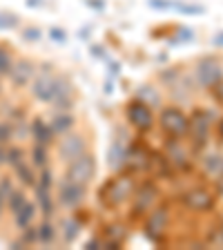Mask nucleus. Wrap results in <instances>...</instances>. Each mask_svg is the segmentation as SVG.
<instances>
[{"label":"nucleus","instance_id":"obj_1","mask_svg":"<svg viewBox=\"0 0 223 250\" xmlns=\"http://www.w3.org/2000/svg\"><path fill=\"white\" fill-rule=\"evenodd\" d=\"M31 96L41 103H54L56 99H61L62 94L72 92L67 83H62V78L54 76V74H41L31 81Z\"/></svg>","mask_w":223,"mask_h":250},{"label":"nucleus","instance_id":"obj_2","mask_svg":"<svg viewBox=\"0 0 223 250\" xmlns=\"http://www.w3.org/2000/svg\"><path fill=\"white\" fill-rule=\"evenodd\" d=\"M94 174H96V161H94V156L87 154V152L74 156L72 161H67V167H65V179L83 183V186H87L92 181Z\"/></svg>","mask_w":223,"mask_h":250},{"label":"nucleus","instance_id":"obj_3","mask_svg":"<svg viewBox=\"0 0 223 250\" xmlns=\"http://www.w3.org/2000/svg\"><path fill=\"white\" fill-rule=\"evenodd\" d=\"M85 199V186L76 181H69V179H62L61 188H58V203L62 208H76L78 203H83Z\"/></svg>","mask_w":223,"mask_h":250},{"label":"nucleus","instance_id":"obj_4","mask_svg":"<svg viewBox=\"0 0 223 250\" xmlns=\"http://www.w3.org/2000/svg\"><path fill=\"white\" fill-rule=\"evenodd\" d=\"M161 123L165 127V132H170L172 136H183L190 132V119L177 107L165 109L161 114Z\"/></svg>","mask_w":223,"mask_h":250},{"label":"nucleus","instance_id":"obj_5","mask_svg":"<svg viewBox=\"0 0 223 250\" xmlns=\"http://www.w3.org/2000/svg\"><path fill=\"white\" fill-rule=\"evenodd\" d=\"M127 119H130V123L141 132L150 130L152 125H154V114H152V109L147 107L143 101H132V103L127 105Z\"/></svg>","mask_w":223,"mask_h":250},{"label":"nucleus","instance_id":"obj_6","mask_svg":"<svg viewBox=\"0 0 223 250\" xmlns=\"http://www.w3.org/2000/svg\"><path fill=\"white\" fill-rule=\"evenodd\" d=\"M29 134H31V139H34V143L49 147L54 143L56 132H54L52 123H45L42 119H34L31 121V125H29Z\"/></svg>","mask_w":223,"mask_h":250},{"label":"nucleus","instance_id":"obj_7","mask_svg":"<svg viewBox=\"0 0 223 250\" xmlns=\"http://www.w3.org/2000/svg\"><path fill=\"white\" fill-rule=\"evenodd\" d=\"M31 78H34V62L25 61V58L16 61L14 69H11V74H9L11 83H14L16 87H27V85L31 83Z\"/></svg>","mask_w":223,"mask_h":250},{"label":"nucleus","instance_id":"obj_8","mask_svg":"<svg viewBox=\"0 0 223 250\" xmlns=\"http://www.w3.org/2000/svg\"><path fill=\"white\" fill-rule=\"evenodd\" d=\"M58 152H61V156L65 159V161H72L74 156L83 154V139L76 134H67L65 139L58 143Z\"/></svg>","mask_w":223,"mask_h":250},{"label":"nucleus","instance_id":"obj_9","mask_svg":"<svg viewBox=\"0 0 223 250\" xmlns=\"http://www.w3.org/2000/svg\"><path fill=\"white\" fill-rule=\"evenodd\" d=\"M221 67H219V62L212 61V58H208V61L201 62V67H199V78H201L203 85H217L219 81H221Z\"/></svg>","mask_w":223,"mask_h":250},{"label":"nucleus","instance_id":"obj_10","mask_svg":"<svg viewBox=\"0 0 223 250\" xmlns=\"http://www.w3.org/2000/svg\"><path fill=\"white\" fill-rule=\"evenodd\" d=\"M34 188H36V203H38V208H41V212L45 214V217H52V214H54L52 188L41 186V183H36Z\"/></svg>","mask_w":223,"mask_h":250},{"label":"nucleus","instance_id":"obj_11","mask_svg":"<svg viewBox=\"0 0 223 250\" xmlns=\"http://www.w3.org/2000/svg\"><path fill=\"white\" fill-rule=\"evenodd\" d=\"M14 174L18 177V181H20L22 186H29V188H34L38 181V174H36V170H34V166H29L27 161L18 163V166L14 167Z\"/></svg>","mask_w":223,"mask_h":250},{"label":"nucleus","instance_id":"obj_12","mask_svg":"<svg viewBox=\"0 0 223 250\" xmlns=\"http://www.w3.org/2000/svg\"><path fill=\"white\" fill-rule=\"evenodd\" d=\"M185 203L192 210H205L212 206V197H210L205 190H192V192H187Z\"/></svg>","mask_w":223,"mask_h":250},{"label":"nucleus","instance_id":"obj_13","mask_svg":"<svg viewBox=\"0 0 223 250\" xmlns=\"http://www.w3.org/2000/svg\"><path fill=\"white\" fill-rule=\"evenodd\" d=\"M34 217H36V203L27 201L25 206H22V208L14 214V221H16V226L22 230V228H27V226L34 221Z\"/></svg>","mask_w":223,"mask_h":250},{"label":"nucleus","instance_id":"obj_14","mask_svg":"<svg viewBox=\"0 0 223 250\" xmlns=\"http://www.w3.org/2000/svg\"><path fill=\"white\" fill-rule=\"evenodd\" d=\"M72 125H74V116L67 114V109H61L52 119V127L56 134H67V132L72 130Z\"/></svg>","mask_w":223,"mask_h":250},{"label":"nucleus","instance_id":"obj_15","mask_svg":"<svg viewBox=\"0 0 223 250\" xmlns=\"http://www.w3.org/2000/svg\"><path fill=\"white\" fill-rule=\"evenodd\" d=\"M78 234H81V224H78L76 219H65L62 221V241L69 246L76 241Z\"/></svg>","mask_w":223,"mask_h":250},{"label":"nucleus","instance_id":"obj_16","mask_svg":"<svg viewBox=\"0 0 223 250\" xmlns=\"http://www.w3.org/2000/svg\"><path fill=\"white\" fill-rule=\"evenodd\" d=\"M54 239H56V230H54L52 221H49V217L42 219V224L38 226V244H54Z\"/></svg>","mask_w":223,"mask_h":250},{"label":"nucleus","instance_id":"obj_17","mask_svg":"<svg viewBox=\"0 0 223 250\" xmlns=\"http://www.w3.org/2000/svg\"><path fill=\"white\" fill-rule=\"evenodd\" d=\"M29 156H31V166L34 167H45L47 161H49V154H47V146H38V143H34V147L29 150Z\"/></svg>","mask_w":223,"mask_h":250},{"label":"nucleus","instance_id":"obj_18","mask_svg":"<svg viewBox=\"0 0 223 250\" xmlns=\"http://www.w3.org/2000/svg\"><path fill=\"white\" fill-rule=\"evenodd\" d=\"M27 161V152L20 146H14V143H7V166L16 167L18 163Z\"/></svg>","mask_w":223,"mask_h":250},{"label":"nucleus","instance_id":"obj_19","mask_svg":"<svg viewBox=\"0 0 223 250\" xmlns=\"http://www.w3.org/2000/svg\"><path fill=\"white\" fill-rule=\"evenodd\" d=\"M11 69H14V58L11 52L5 45H0V78H9Z\"/></svg>","mask_w":223,"mask_h":250},{"label":"nucleus","instance_id":"obj_20","mask_svg":"<svg viewBox=\"0 0 223 250\" xmlns=\"http://www.w3.org/2000/svg\"><path fill=\"white\" fill-rule=\"evenodd\" d=\"M25 203H27V194L22 192V190H14V192L7 197V210L11 212V217H14V214L25 206Z\"/></svg>","mask_w":223,"mask_h":250},{"label":"nucleus","instance_id":"obj_21","mask_svg":"<svg viewBox=\"0 0 223 250\" xmlns=\"http://www.w3.org/2000/svg\"><path fill=\"white\" fill-rule=\"evenodd\" d=\"M165 221H167V217H165V212L163 210H154L152 212V217H150V224H147V232H163L165 230Z\"/></svg>","mask_w":223,"mask_h":250},{"label":"nucleus","instance_id":"obj_22","mask_svg":"<svg viewBox=\"0 0 223 250\" xmlns=\"http://www.w3.org/2000/svg\"><path fill=\"white\" fill-rule=\"evenodd\" d=\"M20 25V18L11 11H0V31H9V29H16Z\"/></svg>","mask_w":223,"mask_h":250},{"label":"nucleus","instance_id":"obj_23","mask_svg":"<svg viewBox=\"0 0 223 250\" xmlns=\"http://www.w3.org/2000/svg\"><path fill=\"white\" fill-rule=\"evenodd\" d=\"M20 244L22 246H34L38 244V228H34V226H27V228L20 230Z\"/></svg>","mask_w":223,"mask_h":250},{"label":"nucleus","instance_id":"obj_24","mask_svg":"<svg viewBox=\"0 0 223 250\" xmlns=\"http://www.w3.org/2000/svg\"><path fill=\"white\" fill-rule=\"evenodd\" d=\"M42 38V31L38 29V27H25L22 29V41L27 42H38Z\"/></svg>","mask_w":223,"mask_h":250},{"label":"nucleus","instance_id":"obj_25","mask_svg":"<svg viewBox=\"0 0 223 250\" xmlns=\"http://www.w3.org/2000/svg\"><path fill=\"white\" fill-rule=\"evenodd\" d=\"M11 136H14V127L9 123H0V143H9Z\"/></svg>","mask_w":223,"mask_h":250},{"label":"nucleus","instance_id":"obj_26","mask_svg":"<svg viewBox=\"0 0 223 250\" xmlns=\"http://www.w3.org/2000/svg\"><path fill=\"white\" fill-rule=\"evenodd\" d=\"M49 38L56 42H65L67 41V34H65V29H61V27H49Z\"/></svg>","mask_w":223,"mask_h":250},{"label":"nucleus","instance_id":"obj_27","mask_svg":"<svg viewBox=\"0 0 223 250\" xmlns=\"http://www.w3.org/2000/svg\"><path fill=\"white\" fill-rule=\"evenodd\" d=\"M14 190H16V188H14V183H11V179H9V177H2V179H0V192L5 194V199L9 197V194L14 192Z\"/></svg>","mask_w":223,"mask_h":250},{"label":"nucleus","instance_id":"obj_28","mask_svg":"<svg viewBox=\"0 0 223 250\" xmlns=\"http://www.w3.org/2000/svg\"><path fill=\"white\" fill-rule=\"evenodd\" d=\"M179 11H183V14H201L203 7H194V5H179Z\"/></svg>","mask_w":223,"mask_h":250},{"label":"nucleus","instance_id":"obj_29","mask_svg":"<svg viewBox=\"0 0 223 250\" xmlns=\"http://www.w3.org/2000/svg\"><path fill=\"white\" fill-rule=\"evenodd\" d=\"M92 56L94 58H105V49L101 45H94L92 47Z\"/></svg>","mask_w":223,"mask_h":250},{"label":"nucleus","instance_id":"obj_30","mask_svg":"<svg viewBox=\"0 0 223 250\" xmlns=\"http://www.w3.org/2000/svg\"><path fill=\"white\" fill-rule=\"evenodd\" d=\"M5 208H7V199H5V194L0 192V219H2V214H5Z\"/></svg>","mask_w":223,"mask_h":250},{"label":"nucleus","instance_id":"obj_31","mask_svg":"<svg viewBox=\"0 0 223 250\" xmlns=\"http://www.w3.org/2000/svg\"><path fill=\"white\" fill-rule=\"evenodd\" d=\"M217 99L223 103V83H217Z\"/></svg>","mask_w":223,"mask_h":250},{"label":"nucleus","instance_id":"obj_32","mask_svg":"<svg viewBox=\"0 0 223 250\" xmlns=\"http://www.w3.org/2000/svg\"><path fill=\"white\" fill-rule=\"evenodd\" d=\"M87 5L94 7V9H103V2H94V0H87Z\"/></svg>","mask_w":223,"mask_h":250},{"label":"nucleus","instance_id":"obj_33","mask_svg":"<svg viewBox=\"0 0 223 250\" xmlns=\"http://www.w3.org/2000/svg\"><path fill=\"white\" fill-rule=\"evenodd\" d=\"M214 45H223V31H221V34H219L217 38H214Z\"/></svg>","mask_w":223,"mask_h":250},{"label":"nucleus","instance_id":"obj_34","mask_svg":"<svg viewBox=\"0 0 223 250\" xmlns=\"http://www.w3.org/2000/svg\"><path fill=\"white\" fill-rule=\"evenodd\" d=\"M0 92H2V87H0Z\"/></svg>","mask_w":223,"mask_h":250}]
</instances>
